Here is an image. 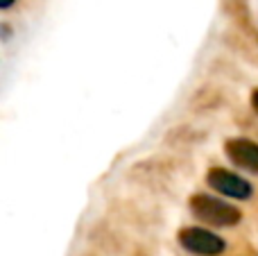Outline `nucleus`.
Segmentation results:
<instances>
[{
  "mask_svg": "<svg viewBox=\"0 0 258 256\" xmlns=\"http://www.w3.org/2000/svg\"><path fill=\"white\" fill-rule=\"evenodd\" d=\"M227 157L242 170L258 175V143L249 139H231L227 143Z\"/></svg>",
  "mask_w": 258,
  "mask_h": 256,
  "instance_id": "nucleus-4",
  "label": "nucleus"
},
{
  "mask_svg": "<svg viewBox=\"0 0 258 256\" xmlns=\"http://www.w3.org/2000/svg\"><path fill=\"white\" fill-rule=\"evenodd\" d=\"M190 211L197 220L206 222L211 227H233L242 218V213L233 204L211 198V195H195L190 200Z\"/></svg>",
  "mask_w": 258,
  "mask_h": 256,
  "instance_id": "nucleus-1",
  "label": "nucleus"
},
{
  "mask_svg": "<svg viewBox=\"0 0 258 256\" xmlns=\"http://www.w3.org/2000/svg\"><path fill=\"white\" fill-rule=\"evenodd\" d=\"M251 104H254V109L258 111V91H254V95H251Z\"/></svg>",
  "mask_w": 258,
  "mask_h": 256,
  "instance_id": "nucleus-5",
  "label": "nucleus"
},
{
  "mask_svg": "<svg viewBox=\"0 0 258 256\" xmlns=\"http://www.w3.org/2000/svg\"><path fill=\"white\" fill-rule=\"evenodd\" d=\"M206 179H209L211 188H215L218 193L227 195V198L247 200L251 195V184L247 179H242L240 175H236V172L222 170V168H213Z\"/></svg>",
  "mask_w": 258,
  "mask_h": 256,
  "instance_id": "nucleus-3",
  "label": "nucleus"
},
{
  "mask_svg": "<svg viewBox=\"0 0 258 256\" xmlns=\"http://www.w3.org/2000/svg\"><path fill=\"white\" fill-rule=\"evenodd\" d=\"M179 243L192 254L200 256H218L224 252V240L213 231L202 227H186L179 231Z\"/></svg>",
  "mask_w": 258,
  "mask_h": 256,
  "instance_id": "nucleus-2",
  "label": "nucleus"
},
{
  "mask_svg": "<svg viewBox=\"0 0 258 256\" xmlns=\"http://www.w3.org/2000/svg\"><path fill=\"white\" fill-rule=\"evenodd\" d=\"M12 3H14V0H0V7L7 9V7H12Z\"/></svg>",
  "mask_w": 258,
  "mask_h": 256,
  "instance_id": "nucleus-6",
  "label": "nucleus"
}]
</instances>
